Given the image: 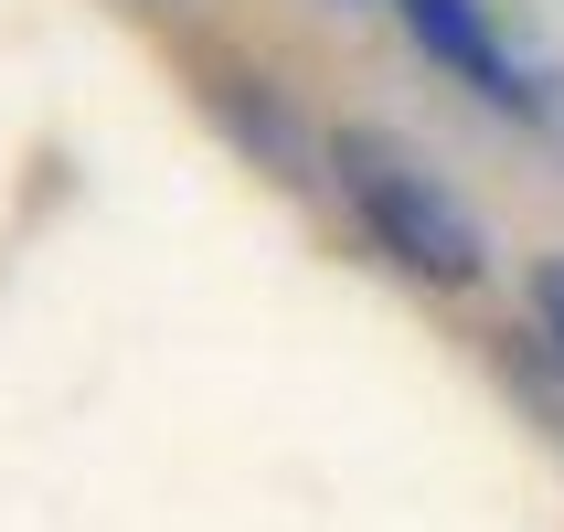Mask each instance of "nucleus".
Masks as SVG:
<instances>
[{
  "instance_id": "f257e3e1",
  "label": "nucleus",
  "mask_w": 564,
  "mask_h": 532,
  "mask_svg": "<svg viewBox=\"0 0 564 532\" xmlns=\"http://www.w3.org/2000/svg\"><path fill=\"white\" fill-rule=\"evenodd\" d=\"M330 171H341V203L362 214V235H373L405 278L426 287H469L479 267H490V246H479V214L458 203V192L426 171V160L405 150V139H383V128H341L330 139Z\"/></svg>"
},
{
  "instance_id": "f03ea898",
  "label": "nucleus",
  "mask_w": 564,
  "mask_h": 532,
  "mask_svg": "<svg viewBox=\"0 0 564 532\" xmlns=\"http://www.w3.org/2000/svg\"><path fill=\"white\" fill-rule=\"evenodd\" d=\"M394 11H405V32H415V43H426V54H437V64H447V75H458L469 96H490V107H522V118L543 107L533 64H522V54L501 43L490 0H394Z\"/></svg>"
},
{
  "instance_id": "7ed1b4c3",
  "label": "nucleus",
  "mask_w": 564,
  "mask_h": 532,
  "mask_svg": "<svg viewBox=\"0 0 564 532\" xmlns=\"http://www.w3.org/2000/svg\"><path fill=\"white\" fill-rule=\"evenodd\" d=\"M533 310H543V341L564 351V256H554V267H533Z\"/></svg>"
}]
</instances>
